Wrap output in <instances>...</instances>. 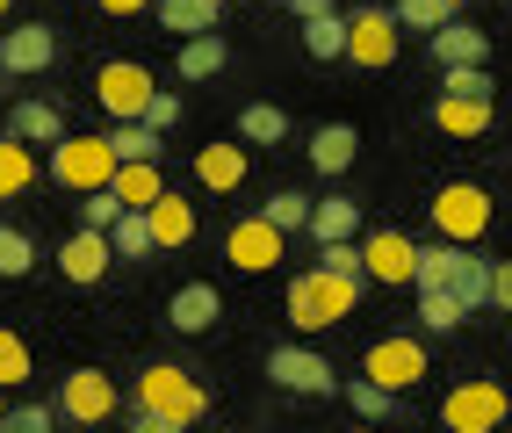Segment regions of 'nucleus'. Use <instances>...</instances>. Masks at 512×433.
Here are the masks:
<instances>
[{
  "label": "nucleus",
  "mask_w": 512,
  "mask_h": 433,
  "mask_svg": "<svg viewBox=\"0 0 512 433\" xmlns=\"http://www.w3.org/2000/svg\"><path fill=\"white\" fill-rule=\"evenodd\" d=\"M361 289H368V282H339V275H325V268H303V275L289 282V325H296V332H332L339 318H354Z\"/></svg>",
  "instance_id": "nucleus-1"
},
{
  "label": "nucleus",
  "mask_w": 512,
  "mask_h": 433,
  "mask_svg": "<svg viewBox=\"0 0 512 433\" xmlns=\"http://www.w3.org/2000/svg\"><path fill=\"white\" fill-rule=\"evenodd\" d=\"M138 412H159L174 426H195L202 412H210V390H202L181 361H152V369L138 376Z\"/></svg>",
  "instance_id": "nucleus-2"
},
{
  "label": "nucleus",
  "mask_w": 512,
  "mask_h": 433,
  "mask_svg": "<svg viewBox=\"0 0 512 433\" xmlns=\"http://www.w3.org/2000/svg\"><path fill=\"white\" fill-rule=\"evenodd\" d=\"M116 145H109V130H94V138H65L58 152H51V181L58 188H73V195H101L116 181Z\"/></svg>",
  "instance_id": "nucleus-3"
},
{
  "label": "nucleus",
  "mask_w": 512,
  "mask_h": 433,
  "mask_svg": "<svg viewBox=\"0 0 512 433\" xmlns=\"http://www.w3.org/2000/svg\"><path fill=\"white\" fill-rule=\"evenodd\" d=\"M94 102H101V116H116V123H145V109L159 102V87H152V73L138 58H109L94 73Z\"/></svg>",
  "instance_id": "nucleus-4"
},
{
  "label": "nucleus",
  "mask_w": 512,
  "mask_h": 433,
  "mask_svg": "<svg viewBox=\"0 0 512 433\" xmlns=\"http://www.w3.org/2000/svg\"><path fill=\"white\" fill-rule=\"evenodd\" d=\"M505 412H512L505 383L469 376V383H455V390H448V405H440V426H448V433H498V426H505Z\"/></svg>",
  "instance_id": "nucleus-5"
},
{
  "label": "nucleus",
  "mask_w": 512,
  "mask_h": 433,
  "mask_svg": "<svg viewBox=\"0 0 512 433\" xmlns=\"http://www.w3.org/2000/svg\"><path fill=\"white\" fill-rule=\"evenodd\" d=\"M433 224H440V239H448V246H476L491 231V195L476 181H448L433 195Z\"/></svg>",
  "instance_id": "nucleus-6"
},
{
  "label": "nucleus",
  "mask_w": 512,
  "mask_h": 433,
  "mask_svg": "<svg viewBox=\"0 0 512 433\" xmlns=\"http://www.w3.org/2000/svg\"><path fill=\"white\" fill-rule=\"evenodd\" d=\"M282 253H289V231H275L267 217H246V224H231L224 231V260L238 275H267V268H282Z\"/></svg>",
  "instance_id": "nucleus-7"
},
{
  "label": "nucleus",
  "mask_w": 512,
  "mask_h": 433,
  "mask_svg": "<svg viewBox=\"0 0 512 433\" xmlns=\"http://www.w3.org/2000/svg\"><path fill=\"white\" fill-rule=\"evenodd\" d=\"M361 376L404 397V390H412V383L426 376V347L412 340V332H390V340H375V347H368V361H361Z\"/></svg>",
  "instance_id": "nucleus-8"
},
{
  "label": "nucleus",
  "mask_w": 512,
  "mask_h": 433,
  "mask_svg": "<svg viewBox=\"0 0 512 433\" xmlns=\"http://www.w3.org/2000/svg\"><path fill=\"white\" fill-rule=\"evenodd\" d=\"M116 405H123V390L101 376V369H73L58 383V412L73 419V426H101V419H116Z\"/></svg>",
  "instance_id": "nucleus-9"
},
{
  "label": "nucleus",
  "mask_w": 512,
  "mask_h": 433,
  "mask_svg": "<svg viewBox=\"0 0 512 433\" xmlns=\"http://www.w3.org/2000/svg\"><path fill=\"white\" fill-rule=\"evenodd\" d=\"M267 376H275L282 390H296V397H332V383H339L318 347H275L267 354Z\"/></svg>",
  "instance_id": "nucleus-10"
},
{
  "label": "nucleus",
  "mask_w": 512,
  "mask_h": 433,
  "mask_svg": "<svg viewBox=\"0 0 512 433\" xmlns=\"http://www.w3.org/2000/svg\"><path fill=\"white\" fill-rule=\"evenodd\" d=\"M361 260H368V282H419V246L404 239L397 224H383V231H368L361 239Z\"/></svg>",
  "instance_id": "nucleus-11"
},
{
  "label": "nucleus",
  "mask_w": 512,
  "mask_h": 433,
  "mask_svg": "<svg viewBox=\"0 0 512 433\" xmlns=\"http://www.w3.org/2000/svg\"><path fill=\"white\" fill-rule=\"evenodd\" d=\"M347 58H354V65H390V58H397V15H390V8L347 15Z\"/></svg>",
  "instance_id": "nucleus-12"
},
{
  "label": "nucleus",
  "mask_w": 512,
  "mask_h": 433,
  "mask_svg": "<svg viewBox=\"0 0 512 433\" xmlns=\"http://www.w3.org/2000/svg\"><path fill=\"white\" fill-rule=\"evenodd\" d=\"M109 260H116V246H109V231H87V224H80L73 239L58 246V275L87 289V282H101V275H109Z\"/></svg>",
  "instance_id": "nucleus-13"
},
{
  "label": "nucleus",
  "mask_w": 512,
  "mask_h": 433,
  "mask_svg": "<svg viewBox=\"0 0 512 433\" xmlns=\"http://www.w3.org/2000/svg\"><path fill=\"white\" fill-rule=\"evenodd\" d=\"M51 58H58V37L44 22H22V29L0 37V73H44Z\"/></svg>",
  "instance_id": "nucleus-14"
},
{
  "label": "nucleus",
  "mask_w": 512,
  "mask_h": 433,
  "mask_svg": "<svg viewBox=\"0 0 512 433\" xmlns=\"http://www.w3.org/2000/svg\"><path fill=\"white\" fill-rule=\"evenodd\" d=\"M217 318H224L217 282H181V289H174V304H166V325H174V332H210Z\"/></svg>",
  "instance_id": "nucleus-15"
},
{
  "label": "nucleus",
  "mask_w": 512,
  "mask_h": 433,
  "mask_svg": "<svg viewBox=\"0 0 512 433\" xmlns=\"http://www.w3.org/2000/svg\"><path fill=\"white\" fill-rule=\"evenodd\" d=\"M8 138H15V145H51V152H58L73 130H65V109H58V102H15Z\"/></svg>",
  "instance_id": "nucleus-16"
},
{
  "label": "nucleus",
  "mask_w": 512,
  "mask_h": 433,
  "mask_svg": "<svg viewBox=\"0 0 512 433\" xmlns=\"http://www.w3.org/2000/svg\"><path fill=\"white\" fill-rule=\"evenodd\" d=\"M224 22V0H159V29H174V37H217Z\"/></svg>",
  "instance_id": "nucleus-17"
},
{
  "label": "nucleus",
  "mask_w": 512,
  "mask_h": 433,
  "mask_svg": "<svg viewBox=\"0 0 512 433\" xmlns=\"http://www.w3.org/2000/svg\"><path fill=\"white\" fill-rule=\"evenodd\" d=\"M426 44H433V58H440V73L491 58V37H484V29H469V22H448V29H440V37H426Z\"/></svg>",
  "instance_id": "nucleus-18"
},
{
  "label": "nucleus",
  "mask_w": 512,
  "mask_h": 433,
  "mask_svg": "<svg viewBox=\"0 0 512 433\" xmlns=\"http://www.w3.org/2000/svg\"><path fill=\"white\" fill-rule=\"evenodd\" d=\"M195 181L217 188V195H231L238 181H246V145H202L195 152Z\"/></svg>",
  "instance_id": "nucleus-19"
},
{
  "label": "nucleus",
  "mask_w": 512,
  "mask_h": 433,
  "mask_svg": "<svg viewBox=\"0 0 512 433\" xmlns=\"http://www.w3.org/2000/svg\"><path fill=\"white\" fill-rule=\"evenodd\" d=\"M433 123L448 130V138H484V130H491V102H469V94H440V102H433Z\"/></svg>",
  "instance_id": "nucleus-20"
},
{
  "label": "nucleus",
  "mask_w": 512,
  "mask_h": 433,
  "mask_svg": "<svg viewBox=\"0 0 512 433\" xmlns=\"http://www.w3.org/2000/svg\"><path fill=\"white\" fill-rule=\"evenodd\" d=\"M109 195H116L123 210H152L159 195H166V181H159V159H145V166H116Z\"/></svg>",
  "instance_id": "nucleus-21"
},
{
  "label": "nucleus",
  "mask_w": 512,
  "mask_h": 433,
  "mask_svg": "<svg viewBox=\"0 0 512 433\" xmlns=\"http://www.w3.org/2000/svg\"><path fill=\"white\" fill-rule=\"evenodd\" d=\"M145 217H152V239H159V246H188V239H195V203H188V195H174V188H166Z\"/></svg>",
  "instance_id": "nucleus-22"
},
{
  "label": "nucleus",
  "mask_w": 512,
  "mask_h": 433,
  "mask_svg": "<svg viewBox=\"0 0 512 433\" xmlns=\"http://www.w3.org/2000/svg\"><path fill=\"white\" fill-rule=\"evenodd\" d=\"M354 123H325L318 130V138H311V166H318V174H347V166H354Z\"/></svg>",
  "instance_id": "nucleus-23"
},
{
  "label": "nucleus",
  "mask_w": 512,
  "mask_h": 433,
  "mask_svg": "<svg viewBox=\"0 0 512 433\" xmlns=\"http://www.w3.org/2000/svg\"><path fill=\"white\" fill-rule=\"evenodd\" d=\"M339 397L354 405V419L361 426H383V419H397V390H383V383H368V376H354V383H339Z\"/></svg>",
  "instance_id": "nucleus-24"
},
{
  "label": "nucleus",
  "mask_w": 512,
  "mask_h": 433,
  "mask_svg": "<svg viewBox=\"0 0 512 433\" xmlns=\"http://www.w3.org/2000/svg\"><path fill=\"white\" fill-rule=\"evenodd\" d=\"M29 188H37V152L0 138V203H15V195H29Z\"/></svg>",
  "instance_id": "nucleus-25"
},
{
  "label": "nucleus",
  "mask_w": 512,
  "mask_h": 433,
  "mask_svg": "<svg viewBox=\"0 0 512 433\" xmlns=\"http://www.w3.org/2000/svg\"><path fill=\"white\" fill-rule=\"evenodd\" d=\"M354 231H361V210L347 203V195H332V203L311 210V239L318 246H339V239H354Z\"/></svg>",
  "instance_id": "nucleus-26"
},
{
  "label": "nucleus",
  "mask_w": 512,
  "mask_h": 433,
  "mask_svg": "<svg viewBox=\"0 0 512 433\" xmlns=\"http://www.w3.org/2000/svg\"><path fill=\"white\" fill-rule=\"evenodd\" d=\"M462 253H469V246H448V239L419 246V282H412V289H455V268H462Z\"/></svg>",
  "instance_id": "nucleus-27"
},
{
  "label": "nucleus",
  "mask_w": 512,
  "mask_h": 433,
  "mask_svg": "<svg viewBox=\"0 0 512 433\" xmlns=\"http://www.w3.org/2000/svg\"><path fill=\"white\" fill-rule=\"evenodd\" d=\"M311 195H303V188H275V195H267V203H260V217L267 224H275V231H311Z\"/></svg>",
  "instance_id": "nucleus-28"
},
{
  "label": "nucleus",
  "mask_w": 512,
  "mask_h": 433,
  "mask_svg": "<svg viewBox=\"0 0 512 433\" xmlns=\"http://www.w3.org/2000/svg\"><path fill=\"white\" fill-rule=\"evenodd\" d=\"M109 246H116V260H145V253H159L152 217H145V210H123V217H116V231H109Z\"/></svg>",
  "instance_id": "nucleus-29"
},
{
  "label": "nucleus",
  "mask_w": 512,
  "mask_h": 433,
  "mask_svg": "<svg viewBox=\"0 0 512 433\" xmlns=\"http://www.w3.org/2000/svg\"><path fill=\"white\" fill-rule=\"evenodd\" d=\"M303 51H311L318 65L347 58V15H318V22H303Z\"/></svg>",
  "instance_id": "nucleus-30"
},
{
  "label": "nucleus",
  "mask_w": 512,
  "mask_h": 433,
  "mask_svg": "<svg viewBox=\"0 0 512 433\" xmlns=\"http://www.w3.org/2000/svg\"><path fill=\"white\" fill-rule=\"evenodd\" d=\"M109 145L123 166H145V159H159V130L152 123H109Z\"/></svg>",
  "instance_id": "nucleus-31"
},
{
  "label": "nucleus",
  "mask_w": 512,
  "mask_h": 433,
  "mask_svg": "<svg viewBox=\"0 0 512 433\" xmlns=\"http://www.w3.org/2000/svg\"><path fill=\"white\" fill-rule=\"evenodd\" d=\"M224 58H231L224 37H188V44H181V80H217Z\"/></svg>",
  "instance_id": "nucleus-32"
},
{
  "label": "nucleus",
  "mask_w": 512,
  "mask_h": 433,
  "mask_svg": "<svg viewBox=\"0 0 512 433\" xmlns=\"http://www.w3.org/2000/svg\"><path fill=\"white\" fill-rule=\"evenodd\" d=\"M238 138H246V145H282L289 138V116L275 102H253L246 116H238Z\"/></svg>",
  "instance_id": "nucleus-33"
},
{
  "label": "nucleus",
  "mask_w": 512,
  "mask_h": 433,
  "mask_svg": "<svg viewBox=\"0 0 512 433\" xmlns=\"http://www.w3.org/2000/svg\"><path fill=\"white\" fill-rule=\"evenodd\" d=\"M462 318H469L462 296H448V289H419V325H426V332H455Z\"/></svg>",
  "instance_id": "nucleus-34"
},
{
  "label": "nucleus",
  "mask_w": 512,
  "mask_h": 433,
  "mask_svg": "<svg viewBox=\"0 0 512 433\" xmlns=\"http://www.w3.org/2000/svg\"><path fill=\"white\" fill-rule=\"evenodd\" d=\"M397 29H426V37H440V29H448L455 22V8H448V0H397Z\"/></svg>",
  "instance_id": "nucleus-35"
},
{
  "label": "nucleus",
  "mask_w": 512,
  "mask_h": 433,
  "mask_svg": "<svg viewBox=\"0 0 512 433\" xmlns=\"http://www.w3.org/2000/svg\"><path fill=\"white\" fill-rule=\"evenodd\" d=\"M29 268H37V246H29V231L0 224V282H15V275H29Z\"/></svg>",
  "instance_id": "nucleus-36"
},
{
  "label": "nucleus",
  "mask_w": 512,
  "mask_h": 433,
  "mask_svg": "<svg viewBox=\"0 0 512 433\" xmlns=\"http://www.w3.org/2000/svg\"><path fill=\"white\" fill-rule=\"evenodd\" d=\"M318 268L339 275V282H368V260H361V239H339V246H318Z\"/></svg>",
  "instance_id": "nucleus-37"
},
{
  "label": "nucleus",
  "mask_w": 512,
  "mask_h": 433,
  "mask_svg": "<svg viewBox=\"0 0 512 433\" xmlns=\"http://www.w3.org/2000/svg\"><path fill=\"white\" fill-rule=\"evenodd\" d=\"M440 94H469V102H491V73H484V65H455V73H440Z\"/></svg>",
  "instance_id": "nucleus-38"
},
{
  "label": "nucleus",
  "mask_w": 512,
  "mask_h": 433,
  "mask_svg": "<svg viewBox=\"0 0 512 433\" xmlns=\"http://www.w3.org/2000/svg\"><path fill=\"white\" fill-rule=\"evenodd\" d=\"M15 383H29V347L15 332H0V390H15Z\"/></svg>",
  "instance_id": "nucleus-39"
},
{
  "label": "nucleus",
  "mask_w": 512,
  "mask_h": 433,
  "mask_svg": "<svg viewBox=\"0 0 512 433\" xmlns=\"http://www.w3.org/2000/svg\"><path fill=\"white\" fill-rule=\"evenodd\" d=\"M116 217H123V203H116L109 188H101V195H87V203H80V224H87V231H116Z\"/></svg>",
  "instance_id": "nucleus-40"
},
{
  "label": "nucleus",
  "mask_w": 512,
  "mask_h": 433,
  "mask_svg": "<svg viewBox=\"0 0 512 433\" xmlns=\"http://www.w3.org/2000/svg\"><path fill=\"white\" fill-rule=\"evenodd\" d=\"M0 433H51V412H44V405H8Z\"/></svg>",
  "instance_id": "nucleus-41"
},
{
  "label": "nucleus",
  "mask_w": 512,
  "mask_h": 433,
  "mask_svg": "<svg viewBox=\"0 0 512 433\" xmlns=\"http://www.w3.org/2000/svg\"><path fill=\"white\" fill-rule=\"evenodd\" d=\"M145 123H152V130H174V123H181V94H159V102L145 109Z\"/></svg>",
  "instance_id": "nucleus-42"
},
{
  "label": "nucleus",
  "mask_w": 512,
  "mask_h": 433,
  "mask_svg": "<svg viewBox=\"0 0 512 433\" xmlns=\"http://www.w3.org/2000/svg\"><path fill=\"white\" fill-rule=\"evenodd\" d=\"M491 304L512 318V260H498V275H491Z\"/></svg>",
  "instance_id": "nucleus-43"
},
{
  "label": "nucleus",
  "mask_w": 512,
  "mask_h": 433,
  "mask_svg": "<svg viewBox=\"0 0 512 433\" xmlns=\"http://www.w3.org/2000/svg\"><path fill=\"white\" fill-rule=\"evenodd\" d=\"M130 433H188V426H174V419H159V412H138V419H130Z\"/></svg>",
  "instance_id": "nucleus-44"
},
{
  "label": "nucleus",
  "mask_w": 512,
  "mask_h": 433,
  "mask_svg": "<svg viewBox=\"0 0 512 433\" xmlns=\"http://www.w3.org/2000/svg\"><path fill=\"white\" fill-rule=\"evenodd\" d=\"M101 15H145V8H159V0H94Z\"/></svg>",
  "instance_id": "nucleus-45"
},
{
  "label": "nucleus",
  "mask_w": 512,
  "mask_h": 433,
  "mask_svg": "<svg viewBox=\"0 0 512 433\" xmlns=\"http://www.w3.org/2000/svg\"><path fill=\"white\" fill-rule=\"evenodd\" d=\"M289 15L296 22H318V15H332V0H289Z\"/></svg>",
  "instance_id": "nucleus-46"
},
{
  "label": "nucleus",
  "mask_w": 512,
  "mask_h": 433,
  "mask_svg": "<svg viewBox=\"0 0 512 433\" xmlns=\"http://www.w3.org/2000/svg\"><path fill=\"white\" fill-rule=\"evenodd\" d=\"M0 419H8V390H0Z\"/></svg>",
  "instance_id": "nucleus-47"
},
{
  "label": "nucleus",
  "mask_w": 512,
  "mask_h": 433,
  "mask_svg": "<svg viewBox=\"0 0 512 433\" xmlns=\"http://www.w3.org/2000/svg\"><path fill=\"white\" fill-rule=\"evenodd\" d=\"M448 8H455V15H462V8H469V0H448Z\"/></svg>",
  "instance_id": "nucleus-48"
},
{
  "label": "nucleus",
  "mask_w": 512,
  "mask_h": 433,
  "mask_svg": "<svg viewBox=\"0 0 512 433\" xmlns=\"http://www.w3.org/2000/svg\"><path fill=\"white\" fill-rule=\"evenodd\" d=\"M354 433H383V426H354Z\"/></svg>",
  "instance_id": "nucleus-49"
},
{
  "label": "nucleus",
  "mask_w": 512,
  "mask_h": 433,
  "mask_svg": "<svg viewBox=\"0 0 512 433\" xmlns=\"http://www.w3.org/2000/svg\"><path fill=\"white\" fill-rule=\"evenodd\" d=\"M8 8H15V0H0V15H8Z\"/></svg>",
  "instance_id": "nucleus-50"
}]
</instances>
